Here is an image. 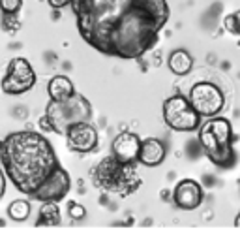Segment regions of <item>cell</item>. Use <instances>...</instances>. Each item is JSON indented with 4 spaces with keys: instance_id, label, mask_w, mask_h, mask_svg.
Returning a JSON list of instances; mask_svg holds the SVG:
<instances>
[{
    "instance_id": "cell-8",
    "label": "cell",
    "mask_w": 240,
    "mask_h": 252,
    "mask_svg": "<svg viewBox=\"0 0 240 252\" xmlns=\"http://www.w3.org/2000/svg\"><path fill=\"white\" fill-rule=\"evenodd\" d=\"M188 102L199 117L210 119V117L219 115L221 109L225 107V94L218 85L210 83V81H201L189 89Z\"/></svg>"
},
{
    "instance_id": "cell-16",
    "label": "cell",
    "mask_w": 240,
    "mask_h": 252,
    "mask_svg": "<svg viewBox=\"0 0 240 252\" xmlns=\"http://www.w3.org/2000/svg\"><path fill=\"white\" fill-rule=\"evenodd\" d=\"M62 224V215L60 207L56 201H43L40 213H38V220L36 226H60Z\"/></svg>"
},
{
    "instance_id": "cell-9",
    "label": "cell",
    "mask_w": 240,
    "mask_h": 252,
    "mask_svg": "<svg viewBox=\"0 0 240 252\" xmlns=\"http://www.w3.org/2000/svg\"><path fill=\"white\" fill-rule=\"evenodd\" d=\"M70 189H72L70 173L62 166H56V168L53 169L51 175L40 185V189L32 194L30 200L40 201V203H43V201H56V203H60L68 196Z\"/></svg>"
},
{
    "instance_id": "cell-5",
    "label": "cell",
    "mask_w": 240,
    "mask_h": 252,
    "mask_svg": "<svg viewBox=\"0 0 240 252\" xmlns=\"http://www.w3.org/2000/svg\"><path fill=\"white\" fill-rule=\"evenodd\" d=\"M83 121H92V105L83 94L75 93L66 100H49L45 115L40 119V126L64 136L70 126Z\"/></svg>"
},
{
    "instance_id": "cell-25",
    "label": "cell",
    "mask_w": 240,
    "mask_h": 252,
    "mask_svg": "<svg viewBox=\"0 0 240 252\" xmlns=\"http://www.w3.org/2000/svg\"><path fill=\"white\" fill-rule=\"evenodd\" d=\"M235 228H240V211L239 215H237V219H235Z\"/></svg>"
},
{
    "instance_id": "cell-3",
    "label": "cell",
    "mask_w": 240,
    "mask_h": 252,
    "mask_svg": "<svg viewBox=\"0 0 240 252\" xmlns=\"http://www.w3.org/2000/svg\"><path fill=\"white\" fill-rule=\"evenodd\" d=\"M90 181L98 190L118 198H128L135 194L143 185V179L137 171V164L120 162L113 155L100 160L90 169Z\"/></svg>"
},
{
    "instance_id": "cell-15",
    "label": "cell",
    "mask_w": 240,
    "mask_h": 252,
    "mask_svg": "<svg viewBox=\"0 0 240 252\" xmlns=\"http://www.w3.org/2000/svg\"><path fill=\"white\" fill-rule=\"evenodd\" d=\"M193 64H195V61L186 49H175L167 59L169 70L175 75H188L193 70Z\"/></svg>"
},
{
    "instance_id": "cell-11",
    "label": "cell",
    "mask_w": 240,
    "mask_h": 252,
    "mask_svg": "<svg viewBox=\"0 0 240 252\" xmlns=\"http://www.w3.org/2000/svg\"><path fill=\"white\" fill-rule=\"evenodd\" d=\"M203 198H205L203 187L195 179H182V181H178L175 190H173V201L178 209L182 211L197 209L203 203Z\"/></svg>"
},
{
    "instance_id": "cell-13",
    "label": "cell",
    "mask_w": 240,
    "mask_h": 252,
    "mask_svg": "<svg viewBox=\"0 0 240 252\" xmlns=\"http://www.w3.org/2000/svg\"><path fill=\"white\" fill-rule=\"evenodd\" d=\"M167 157V145L158 139V137H146L141 139V149H139V158L137 162L146 168H156Z\"/></svg>"
},
{
    "instance_id": "cell-17",
    "label": "cell",
    "mask_w": 240,
    "mask_h": 252,
    "mask_svg": "<svg viewBox=\"0 0 240 252\" xmlns=\"http://www.w3.org/2000/svg\"><path fill=\"white\" fill-rule=\"evenodd\" d=\"M8 217H10L13 222H25L28 220V217H30L32 213V205L28 200H13L8 205Z\"/></svg>"
},
{
    "instance_id": "cell-22",
    "label": "cell",
    "mask_w": 240,
    "mask_h": 252,
    "mask_svg": "<svg viewBox=\"0 0 240 252\" xmlns=\"http://www.w3.org/2000/svg\"><path fill=\"white\" fill-rule=\"evenodd\" d=\"M223 27H225V29H227L229 32H233V34H237V27H235L233 13H229V15H225V17H223Z\"/></svg>"
},
{
    "instance_id": "cell-23",
    "label": "cell",
    "mask_w": 240,
    "mask_h": 252,
    "mask_svg": "<svg viewBox=\"0 0 240 252\" xmlns=\"http://www.w3.org/2000/svg\"><path fill=\"white\" fill-rule=\"evenodd\" d=\"M6 187H8V177H6L4 169L0 168V200H2L4 194H6Z\"/></svg>"
},
{
    "instance_id": "cell-12",
    "label": "cell",
    "mask_w": 240,
    "mask_h": 252,
    "mask_svg": "<svg viewBox=\"0 0 240 252\" xmlns=\"http://www.w3.org/2000/svg\"><path fill=\"white\" fill-rule=\"evenodd\" d=\"M139 149H141V137L135 132H120L118 136L113 139L111 143V155L120 160V162H132V164H139Z\"/></svg>"
},
{
    "instance_id": "cell-20",
    "label": "cell",
    "mask_w": 240,
    "mask_h": 252,
    "mask_svg": "<svg viewBox=\"0 0 240 252\" xmlns=\"http://www.w3.org/2000/svg\"><path fill=\"white\" fill-rule=\"evenodd\" d=\"M2 25H4L6 31H10V32H17L21 29V23L17 21V15H4Z\"/></svg>"
},
{
    "instance_id": "cell-2",
    "label": "cell",
    "mask_w": 240,
    "mask_h": 252,
    "mask_svg": "<svg viewBox=\"0 0 240 252\" xmlns=\"http://www.w3.org/2000/svg\"><path fill=\"white\" fill-rule=\"evenodd\" d=\"M0 160L15 190L30 198L53 169L60 166L51 141L40 132L19 130L0 139Z\"/></svg>"
},
{
    "instance_id": "cell-1",
    "label": "cell",
    "mask_w": 240,
    "mask_h": 252,
    "mask_svg": "<svg viewBox=\"0 0 240 252\" xmlns=\"http://www.w3.org/2000/svg\"><path fill=\"white\" fill-rule=\"evenodd\" d=\"M70 8L84 42L124 61L152 51L171 17L167 0H72Z\"/></svg>"
},
{
    "instance_id": "cell-24",
    "label": "cell",
    "mask_w": 240,
    "mask_h": 252,
    "mask_svg": "<svg viewBox=\"0 0 240 252\" xmlns=\"http://www.w3.org/2000/svg\"><path fill=\"white\" fill-rule=\"evenodd\" d=\"M233 19H235V27H237V34L240 36V10H237L233 13Z\"/></svg>"
},
{
    "instance_id": "cell-26",
    "label": "cell",
    "mask_w": 240,
    "mask_h": 252,
    "mask_svg": "<svg viewBox=\"0 0 240 252\" xmlns=\"http://www.w3.org/2000/svg\"><path fill=\"white\" fill-rule=\"evenodd\" d=\"M0 226H4V220H2V219H0Z\"/></svg>"
},
{
    "instance_id": "cell-18",
    "label": "cell",
    "mask_w": 240,
    "mask_h": 252,
    "mask_svg": "<svg viewBox=\"0 0 240 252\" xmlns=\"http://www.w3.org/2000/svg\"><path fill=\"white\" fill-rule=\"evenodd\" d=\"M23 10V0H0V11L4 15H17Z\"/></svg>"
},
{
    "instance_id": "cell-7",
    "label": "cell",
    "mask_w": 240,
    "mask_h": 252,
    "mask_svg": "<svg viewBox=\"0 0 240 252\" xmlns=\"http://www.w3.org/2000/svg\"><path fill=\"white\" fill-rule=\"evenodd\" d=\"M36 81H38V75H36V70L32 68V64L25 57H13L8 63L6 74L0 81V89L6 94L19 96L32 91Z\"/></svg>"
},
{
    "instance_id": "cell-10",
    "label": "cell",
    "mask_w": 240,
    "mask_h": 252,
    "mask_svg": "<svg viewBox=\"0 0 240 252\" xmlns=\"http://www.w3.org/2000/svg\"><path fill=\"white\" fill-rule=\"evenodd\" d=\"M64 137H66L68 149L73 151V153H79V155H88V153L96 151L98 141H100L98 130H96L90 121L72 125L64 132Z\"/></svg>"
},
{
    "instance_id": "cell-19",
    "label": "cell",
    "mask_w": 240,
    "mask_h": 252,
    "mask_svg": "<svg viewBox=\"0 0 240 252\" xmlns=\"http://www.w3.org/2000/svg\"><path fill=\"white\" fill-rule=\"evenodd\" d=\"M68 215H70L72 220H83L84 217H86V209L81 203H77V201H70L68 203Z\"/></svg>"
},
{
    "instance_id": "cell-21",
    "label": "cell",
    "mask_w": 240,
    "mask_h": 252,
    "mask_svg": "<svg viewBox=\"0 0 240 252\" xmlns=\"http://www.w3.org/2000/svg\"><path fill=\"white\" fill-rule=\"evenodd\" d=\"M47 4L51 6L53 10H62V8L72 4V0H47Z\"/></svg>"
},
{
    "instance_id": "cell-6",
    "label": "cell",
    "mask_w": 240,
    "mask_h": 252,
    "mask_svg": "<svg viewBox=\"0 0 240 252\" xmlns=\"http://www.w3.org/2000/svg\"><path fill=\"white\" fill-rule=\"evenodd\" d=\"M163 121L175 132H195L201 126V117L195 113L188 98L182 94H173L165 100Z\"/></svg>"
},
{
    "instance_id": "cell-4",
    "label": "cell",
    "mask_w": 240,
    "mask_h": 252,
    "mask_svg": "<svg viewBox=\"0 0 240 252\" xmlns=\"http://www.w3.org/2000/svg\"><path fill=\"white\" fill-rule=\"evenodd\" d=\"M199 130V145L214 166L221 169H229L237 162V153L233 147V126L223 117H210Z\"/></svg>"
},
{
    "instance_id": "cell-14",
    "label": "cell",
    "mask_w": 240,
    "mask_h": 252,
    "mask_svg": "<svg viewBox=\"0 0 240 252\" xmlns=\"http://www.w3.org/2000/svg\"><path fill=\"white\" fill-rule=\"evenodd\" d=\"M47 94L51 100H66L75 94V85L66 75H54L47 83Z\"/></svg>"
}]
</instances>
